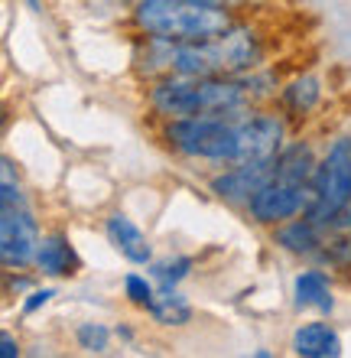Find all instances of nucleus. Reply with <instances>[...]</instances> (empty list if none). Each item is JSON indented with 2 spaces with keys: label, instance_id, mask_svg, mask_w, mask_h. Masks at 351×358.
<instances>
[{
  "label": "nucleus",
  "instance_id": "obj_21",
  "mask_svg": "<svg viewBox=\"0 0 351 358\" xmlns=\"http://www.w3.org/2000/svg\"><path fill=\"white\" fill-rule=\"evenodd\" d=\"M0 355H3V358H13V355H20L17 342H13V336H10V332H3V336H0Z\"/></svg>",
  "mask_w": 351,
  "mask_h": 358
},
{
  "label": "nucleus",
  "instance_id": "obj_22",
  "mask_svg": "<svg viewBox=\"0 0 351 358\" xmlns=\"http://www.w3.org/2000/svg\"><path fill=\"white\" fill-rule=\"evenodd\" d=\"M345 225H351V206L345 208V215L338 218V222H335V228H345Z\"/></svg>",
  "mask_w": 351,
  "mask_h": 358
},
{
  "label": "nucleus",
  "instance_id": "obj_18",
  "mask_svg": "<svg viewBox=\"0 0 351 358\" xmlns=\"http://www.w3.org/2000/svg\"><path fill=\"white\" fill-rule=\"evenodd\" d=\"M124 290H127V296H130V303H137V306H147L150 310V303H153V287L147 277H140V273H127L124 277Z\"/></svg>",
  "mask_w": 351,
  "mask_h": 358
},
{
  "label": "nucleus",
  "instance_id": "obj_11",
  "mask_svg": "<svg viewBox=\"0 0 351 358\" xmlns=\"http://www.w3.org/2000/svg\"><path fill=\"white\" fill-rule=\"evenodd\" d=\"M293 296H296V306H315L322 313H332L335 300H332V287H329V277L322 271H303L299 277L293 280Z\"/></svg>",
  "mask_w": 351,
  "mask_h": 358
},
{
  "label": "nucleus",
  "instance_id": "obj_3",
  "mask_svg": "<svg viewBox=\"0 0 351 358\" xmlns=\"http://www.w3.org/2000/svg\"><path fill=\"white\" fill-rule=\"evenodd\" d=\"M237 23L234 10H218L199 0H140L133 7V29L140 36L170 43H205Z\"/></svg>",
  "mask_w": 351,
  "mask_h": 358
},
{
  "label": "nucleus",
  "instance_id": "obj_8",
  "mask_svg": "<svg viewBox=\"0 0 351 358\" xmlns=\"http://www.w3.org/2000/svg\"><path fill=\"white\" fill-rule=\"evenodd\" d=\"M105 231H107V238H111V245H114L127 261H133V264H147L153 257V248H150V241H147V235H143L127 215H121V212H114V215L107 218Z\"/></svg>",
  "mask_w": 351,
  "mask_h": 358
},
{
  "label": "nucleus",
  "instance_id": "obj_20",
  "mask_svg": "<svg viewBox=\"0 0 351 358\" xmlns=\"http://www.w3.org/2000/svg\"><path fill=\"white\" fill-rule=\"evenodd\" d=\"M199 3H209V7H218V10H241V7H247L251 0H199Z\"/></svg>",
  "mask_w": 351,
  "mask_h": 358
},
{
  "label": "nucleus",
  "instance_id": "obj_19",
  "mask_svg": "<svg viewBox=\"0 0 351 358\" xmlns=\"http://www.w3.org/2000/svg\"><path fill=\"white\" fill-rule=\"evenodd\" d=\"M52 296H56V290H36V293H29V300H23V313H36L39 306H46Z\"/></svg>",
  "mask_w": 351,
  "mask_h": 358
},
{
  "label": "nucleus",
  "instance_id": "obj_14",
  "mask_svg": "<svg viewBox=\"0 0 351 358\" xmlns=\"http://www.w3.org/2000/svg\"><path fill=\"white\" fill-rule=\"evenodd\" d=\"M150 313L156 316V322H163V326H182V322L192 320V306L182 300L172 287H166L163 293H156V296H153Z\"/></svg>",
  "mask_w": 351,
  "mask_h": 358
},
{
  "label": "nucleus",
  "instance_id": "obj_10",
  "mask_svg": "<svg viewBox=\"0 0 351 358\" xmlns=\"http://www.w3.org/2000/svg\"><path fill=\"white\" fill-rule=\"evenodd\" d=\"M293 352L306 358H335L342 355V339L329 322H306L293 332Z\"/></svg>",
  "mask_w": 351,
  "mask_h": 358
},
{
  "label": "nucleus",
  "instance_id": "obj_12",
  "mask_svg": "<svg viewBox=\"0 0 351 358\" xmlns=\"http://www.w3.org/2000/svg\"><path fill=\"white\" fill-rule=\"evenodd\" d=\"M315 166L319 160L306 143H290L276 153V179H286V182H313Z\"/></svg>",
  "mask_w": 351,
  "mask_h": 358
},
{
  "label": "nucleus",
  "instance_id": "obj_9",
  "mask_svg": "<svg viewBox=\"0 0 351 358\" xmlns=\"http://www.w3.org/2000/svg\"><path fill=\"white\" fill-rule=\"evenodd\" d=\"M36 267L43 273H49V277H72V273H78L82 261H78L75 248H72V241L66 235H46L39 241Z\"/></svg>",
  "mask_w": 351,
  "mask_h": 358
},
{
  "label": "nucleus",
  "instance_id": "obj_13",
  "mask_svg": "<svg viewBox=\"0 0 351 358\" xmlns=\"http://www.w3.org/2000/svg\"><path fill=\"white\" fill-rule=\"evenodd\" d=\"M276 241H280V248L296 251V255H303V251H315V245H322V225L313 222L309 215L290 218V222H283V228L276 231Z\"/></svg>",
  "mask_w": 351,
  "mask_h": 358
},
{
  "label": "nucleus",
  "instance_id": "obj_6",
  "mask_svg": "<svg viewBox=\"0 0 351 358\" xmlns=\"http://www.w3.org/2000/svg\"><path fill=\"white\" fill-rule=\"evenodd\" d=\"M315 202L313 182H286V179H270L267 186H260L247 202V212L260 225H283L290 218L309 215V208Z\"/></svg>",
  "mask_w": 351,
  "mask_h": 358
},
{
  "label": "nucleus",
  "instance_id": "obj_2",
  "mask_svg": "<svg viewBox=\"0 0 351 358\" xmlns=\"http://www.w3.org/2000/svg\"><path fill=\"white\" fill-rule=\"evenodd\" d=\"M260 76H156L147 92L153 111L172 117H199V114H241L257 108Z\"/></svg>",
  "mask_w": 351,
  "mask_h": 358
},
{
  "label": "nucleus",
  "instance_id": "obj_5",
  "mask_svg": "<svg viewBox=\"0 0 351 358\" xmlns=\"http://www.w3.org/2000/svg\"><path fill=\"white\" fill-rule=\"evenodd\" d=\"M39 225L27 208V199L20 196L13 179L3 176V215H0V257L3 267H27L36 261L39 251Z\"/></svg>",
  "mask_w": 351,
  "mask_h": 358
},
{
  "label": "nucleus",
  "instance_id": "obj_7",
  "mask_svg": "<svg viewBox=\"0 0 351 358\" xmlns=\"http://www.w3.org/2000/svg\"><path fill=\"white\" fill-rule=\"evenodd\" d=\"M274 176H276V157L234 163V166H228L225 173L211 179V192L218 199H228V202H251V196L260 186H267Z\"/></svg>",
  "mask_w": 351,
  "mask_h": 358
},
{
  "label": "nucleus",
  "instance_id": "obj_17",
  "mask_svg": "<svg viewBox=\"0 0 351 358\" xmlns=\"http://www.w3.org/2000/svg\"><path fill=\"white\" fill-rule=\"evenodd\" d=\"M78 345L85 352H105L107 349V329L101 322H82V326H78Z\"/></svg>",
  "mask_w": 351,
  "mask_h": 358
},
{
  "label": "nucleus",
  "instance_id": "obj_15",
  "mask_svg": "<svg viewBox=\"0 0 351 358\" xmlns=\"http://www.w3.org/2000/svg\"><path fill=\"white\" fill-rule=\"evenodd\" d=\"M315 101H319V82H315L313 76L296 78L293 85L283 92V104L290 108V111H296V114H306Z\"/></svg>",
  "mask_w": 351,
  "mask_h": 358
},
{
  "label": "nucleus",
  "instance_id": "obj_16",
  "mask_svg": "<svg viewBox=\"0 0 351 358\" xmlns=\"http://www.w3.org/2000/svg\"><path fill=\"white\" fill-rule=\"evenodd\" d=\"M192 261L189 257H172V261H160V264H153V273H156V280L163 287H172V283H179L186 273H189Z\"/></svg>",
  "mask_w": 351,
  "mask_h": 358
},
{
  "label": "nucleus",
  "instance_id": "obj_1",
  "mask_svg": "<svg viewBox=\"0 0 351 358\" xmlns=\"http://www.w3.org/2000/svg\"><path fill=\"white\" fill-rule=\"evenodd\" d=\"M163 137L186 160L234 166L247 160H267L283 150V117L264 108H247L241 114H199L172 117Z\"/></svg>",
  "mask_w": 351,
  "mask_h": 358
},
{
  "label": "nucleus",
  "instance_id": "obj_4",
  "mask_svg": "<svg viewBox=\"0 0 351 358\" xmlns=\"http://www.w3.org/2000/svg\"><path fill=\"white\" fill-rule=\"evenodd\" d=\"M315 202L309 208V218L322 228L335 225L351 206V137H338L325 150L313 173Z\"/></svg>",
  "mask_w": 351,
  "mask_h": 358
}]
</instances>
